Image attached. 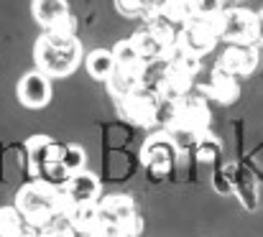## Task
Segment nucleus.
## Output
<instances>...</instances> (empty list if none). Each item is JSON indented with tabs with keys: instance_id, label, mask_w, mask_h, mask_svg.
<instances>
[{
	"instance_id": "dca6fc26",
	"label": "nucleus",
	"mask_w": 263,
	"mask_h": 237,
	"mask_svg": "<svg viewBox=\"0 0 263 237\" xmlns=\"http://www.w3.org/2000/svg\"><path fill=\"white\" fill-rule=\"evenodd\" d=\"M64 194L74 202V204H85V202H100L102 196V184L95 173L85 171H77V173H69L67 181L62 184Z\"/></svg>"
},
{
	"instance_id": "4468645a",
	"label": "nucleus",
	"mask_w": 263,
	"mask_h": 237,
	"mask_svg": "<svg viewBox=\"0 0 263 237\" xmlns=\"http://www.w3.org/2000/svg\"><path fill=\"white\" fill-rule=\"evenodd\" d=\"M199 92H202V97H210L220 105H235L240 100V82L220 69H212L207 82L199 84Z\"/></svg>"
},
{
	"instance_id": "cd10ccee",
	"label": "nucleus",
	"mask_w": 263,
	"mask_h": 237,
	"mask_svg": "<svg viewBox=\"0 0 263 237\" xmlns=\"http://www.w3.org/2000/svg\"><path fill=\"white\" fill-rule=\"evenodd\" d=\"M194 15H217L225 8V0H192Z\"/></svg>"
},
{
	"instance_id": "6e6552de",
	"label": "nucleus",
	"mask_w": 263,
	"mask_h": 237,
	"mask_svg": "<svg viewBox=\"0 0 263 237\" xmlns=\"http://www.w3.org/2000/svg\"><path fill=\"white\" fill-rule=\"evenodd\" d=\"M172 112H169V120L166 125H176V128H184L194 135H204L210 130V120H212V112L207 107V100L202 94H184L174 102H169Z\"/></svg>"
},
{
	"instance_id": "0eeeda50",
	"label": "nucleus",
	"mask_w": 263,
	"mask_h": 237,
	"mask_svg": "<svg viewBox=\"0 0 263 237\" xmlns=\"http://www.w3.org/2000/svg\"><path fill=\"white\" fill-rule=\"evenodd\" d=\"M115 105H118L120 117L136 128H154L161 117V100L148 87H141V89L115 100Z\"/></svg>"
},
{
	"instance_id": "2eb2a0df",
	"label": "nucleus",
	"mask_w": 263,
	"mask_h": 237,
	"mask_svg": "<svg viewBox=\"0 0 263 237\" xmlns=\"http://www.w3.org/2000/svg\"><path fill=\"white\" fill-rule=\"evenodd\" d=\"M74 235L77 237H100L105 232V225L100 220V209H97V202H85V204H72L69 214L64 217Z\"/></svg>"
},
{
	"instance_id": "bb28decb",
	"label": "nucleus",
	"mask_w": 263,
	"mask_h": 237,
	"mask_svg": "<svg viewBox=\"0 0 263 237\" xmlns=\"http://www.w3.org/2000/svg\"><path fill=\"white\" fill-rule=\"evenodd\" d=\"M39 237H77V235H74L72 225H69L67 220L59 217V220H54V222L39 227Z\"/></svg>"
},
{
	"instance_id": "1a4fd4ad",
	"label": "nucleus",
	"mask_w": 263,
	"mask_h": 237,
	"mask_svg": "<svg viewBox=\"0 0 263 237\" xmlns=\"http://www.w3.org/2000/svg\"><path fill=\"white\" fill-rule=\"evenodd\" d=\"M220 41L225 44H256V10L230 5L217 13Z\"/></svg>"
},
{
	"instance_id": "7ed1b4c3",
	"label": "nucleus",
	"mask_w": 263,
	"mask_h": 237,
	"mask_svg": "<svg viewBox=\"0 0 263 237\" xmlns=\"http://www.w3.org/2000/svg\"><path fill=\"white\" fill-rule=\"evenodd\" d=\"M26 161H28V179L62 186L69 176L62 166V143H57L49 135H31L26 141Z\"/></svg>"
},
{
	"instance_id": "f257e3e1",
	"label": "nucleus",
	"mask_w": 263,
	"mask_h": 237,
	"mask_svg": "<svg viewBox=\"0 0 263 237\" xmlns=\"http://www.w3.org/2000/svg\"><path fill=\"white\" fill-rule=\"evenodd\" d=\"M72 199L64 194L62 186H54L49 181H39V179H31L26 181L18 194H15V209L21 212V217L26 220V225L31 227H44L54 220H64L72 209Z\"/></svg>"
},
{
	"instance_id": "412c9836",
	"label": "nucleus",
	"mask_w": 263,
	"mask_h": 237,
	"mask_svg": "<svg viewBox=\"0 0 263 237\" xmlns=\"http://www.w3.org/2000/svg\"><path fill=\"white\" fill-rule=\"evenodd\" d=\"M110 51H112V59H115V67L118 69H141V72H148V64L141 59V54H138V49L133 46L130 38L118 41Z\"/></svg>"
},
{
	"instance_id": "a211bd4d",
	"label": "nucleus",
	"mask_w": 263,
	"mask_h": 237,
	"mask_svg": "<svg viewBox=\"0 0 263 237\" xmlns=\"http://www.w3.org/2000/svg\"><path fill=\"white\" fill-rule=\"evenodd\" d=\"M194 87V79L179 69H172L164 64V72L159 74V82H156V97L164 100V102H174L179 97L189 94Z\"/></svg>"
},
{
	"instance_id": "20e7f679",
	"label": "nucleus",
	"mask_w": 263,
	"mask_h": 237,
	"mask_svg": "<svg viewBox=\"0 0 263 237\" xmlns=\"http://www.w3.org/2000/svg\"><path fill=\"white\" fill-rule=\"evenodd\" d=\"M100 220L105 227H112L125 237H141L143 232V217L136 209V202L128 194H107L97 202Z\"/></svg>"
},
{
	"instance_id": "aec40b11",
	"label": "nucleus",
	"mask_w": 263,
	"mask_h": 237,
	"mask_svg": "<svg viewBox=\"0 0 263 237\" xmlns=\"http://www.w3.org/2000/svg\"><path fill=\"white\" fill-rule=\"evenodd\" d=\"M82 62H85L87 74L92 79H97V82H107V77L115 69V59H112V51L110 49H92Z\"/></svg>"
},
{
	"instance_id": "a878e982",
	"label": "nucleus",
	"mask_w": 263,
	"mask_h": 237,
	"mask_svg": "<svg viewBox=\"0 0 263 237\" xmlns=\"http://www.w3.org/2000/svg\"><path fill=\"white\" fill-rule=\"evenodd\" d=\"M151 0H115V10L125 18H143Z\"/></svg>"
},
{
	"instance_id": "6ab92c4d",
	"label": "nucleus",
	"mask_w": 263,
	"mask_h": 237,
	"mask_svg": "<svg viewBox=\"0 0 263 237\" xmlns=\"http://www.w3.org/2000/svg\"><path fill=\"white\" fill-rule=\"evenodd\" d=\"M146 74L148 72H141V69H118L115 67L112 74L105 82V87H107V92H110L112 100H120V97H125V94L146 87Z\"/></svg>"
},
{
	"instance_id": "9d476101",
	"label": "nucleus",
	"mask_w": 263,
	"mask_h": 237,
	"mask_svg": "<svg viewBox=\"0 0 263 237\" xmlns=\"http://www.w3.org/2000/svg\"><path fill=\"white\" fill-rule=\"evenodd\" d=\"M174 161H176V151L174 146L169 143L166 133H156L151 135L143 148H141V163L146 166V171L154 176V179H169L172 171H174Z\"/></svg>"
},
{
	"instance_id": "ddd939ff",
	"label": "nucleus",
	"mask_w": 263,
	"mask_h": 237,
	"mask_svg": "<svg viewBox=\"0 0 263 237\" xmlns=\"http://www.w3.org/2000/svg\"><path fill=\"white\" fill-rule=\"evenodd\" d=\"M15 97L28 110H44L51 102V97H54L51 79L46 77V74H41L39 69H33V72H28V74H23V77L18 79Z\"/></svg>"
},
{
	"instance_id": "5701e85b",
	"label": "nucleus",
	"mask_w": 263,
	"mask_h": 237,
	"mask_svg": "<svg viewBox=\"0 0 263 237\" xmlns=\"http://www.w3.org/2000/svg\"><path fill=\"white\" fill-rule=\"evenodd\" d=\"M26 227H31V225H26V220L21 217V212L13 204L0 207V237H18Z\"/></svg>"
},
{
	"instance_id": "7c9ffc66",
	"label": "nucleus",
	"mask_w": 263,
	"mask_h": 237,
	"mask_svg": "<svg viewBox=\"0 0 263 237\" xmlns=\"http://www.w3.org/2000/svg\"><path fill=\"white\" fill-rule=\"evenodd\" d=\"M18 237H39V230H36V227H26Z\"/></svg>"
},
{
	"instance_id": "c85d7f7f",
	"label": "nucleus",
	"mask_w": 263,
	"mask_h": 237,
	"mask_svg": "<svg viewBox=\"0 0 263 237\" xmlns=\"http://www.w3.org/2000/svg\"><path fill=\"white\" fill-rule=\"evenodd\" d=\"M256 46H263V8L256 10Z\"/></svg>"
},
{
	"instance_id": "423d86ee",
	"label": "nucleus",
	"mask_w": 263,
	"mask_h": 237,
	"mask_svg": "<svg viewBox=\"0 0 263 237\" xmlns=\"http://www.w3.org/2000/svg\"><path fill=\"white\" fill-rule=\"evenodd\" d=\"M130 41L138 49L141 59L151 67L154 62H164L169 49L176 44V28L172 23H166L164 18H159V21H151L143 28H138L130 36Z\"/></svg>"
},
{
	"instance_id": "b1692460",
	"label": "nucleus",
	"mask_w": 263,
	"mask_h": 237,
	"mask_svg": "<svg viewBox=\"0 0 263 237\" xmlns=\"http://www.w3.org/2000/svg\"><path fill=\"white\" fill-rule=\"evenodd\" d=\"M194 151V156L199 163H217L220 161V153H222V143H220V138L217 135H212L210 130L197 141V146L192 148Z\"/></svg>"
},
{
	"instance_id": "f8f14e48",
	"label": "nucleus",
	"mask_w": 263,
	"mask_h": 237,
	"mask_svg": "<svg viewBox=\"0 0 263 237\" xmlns=\"http://www.w3.org/2000/svg\"><path fill=\"white\" fill-rule=\"evenodd\" d=\"M258 67V46L256 44H228L220 59L215 62V69L230 74V77H251Z\"/></svg>"
},
{
	"instance_id": "c756f323",
	"label": "nucleus",
	"mask_w": 263,
	"mask_h": 237,
	"mask_svg": "<svg viewBox=\"0 0 263 237\" xmlns=\"http://www.w3.org/2000/svg\"><path fill=\"white\" fill-rule=\"evenodd\" d=\"M100 237H125L123 232H118V230H112V227H105V232Z\"/></svg>"
},
{
	"instance_id": "9b49d317",
	"label": "nucleus",
	"mask_w": 263,
	"mask_h": 237,
	"mask_svg": "<svg viewBox=\"0 0 263 237\" xmlns=\"http://www.w3.org/2000/svg\"><path fill=\"white\" fill-rule=\"evenodd\" d=\"M31 13L44 31H59V33L77 31V21L67 0H31Z\"/></svg>"
},
{
	"instance_id": "f03ea898",
	"label": "nucleus",
	"mask_w": 263,
	"mask_h": 237,
	"mask_svg": "<svg viewBox=\"0 0 263 237\" xmlns=\"http://www.w3.org/2000/svg\"><path fill=\"white\" fill-rule=\"evenodd\" d=\"M85 51L77 38V33H59V31H44L33 44V62L36 69L49 79H62L77 72L82 64Z\"/></svg>"
},
{
	"instance_id": "393cba45",
	"label": "nucleus",
	"mask_w": 263,
	"mask_h": 237,
	"mask_svg": "<svg viewBox=\"0 0 263 237\" xmlns=\"http://www.w3.org/2000/svg\"><path fill=\"white\" fill-rule=\"evenodd\" d=\"M62 166L67 173L85 171L87 166V151L80 143H62Z\"/></svg>"
},
{
	"instance_id": "f3484780",
	"label": "nucleus",
	"mask_w": 263,
	"mask_h": 237,
	"mask_svg": "<svg viewBox=\"0 0 263 237\" xmlns=\"http://www.w3.org/2000/svg\"><path fill=\"white\" fill-rule=\"evenodd\" d=\"M233 186V194H238L240 204L246 209H256L258 207V189H256V176L246 168V166H235L230 163L225 171H222Z\"/></svg>"
},
{
	"instance_id": "39448f33",
	"label": "nucleus",
	"mask_w": 263,
	"mask_h": 237,
	"mask_svg": "<svg viewBox=\"0 0 263 237\" xmlns=\"http://www.w3.org/2000/svg\"><path fill=\"white\" fill-rule=\"evenodd\" d=\"M217 44H220L217 15H192L176 31V46H181L184 51H189L194 56L210 54Z\"/></svg>"
},
{
	"instance_id": "4be33fe9",
	"label": "nucleus",
	"mask_w": 263,
	"mask_h": 237,
	"mask_svg": "<svg viewBox=\"0 0 263 237\" xmlns=\"http://www.w3.org/2000/svg\"><path fill=\"white\" fill-rule=\"evenodd\" d=\"M194 15V3L192 0H161V18L172 26H184Z\"/></svg>"
}]
</instances>
